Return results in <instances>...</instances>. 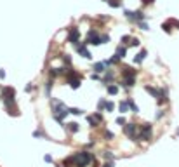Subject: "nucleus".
I'll list each match as a JSON object with an SVG mask.
<instances>
[{
	"label": "nucleus",
	"mask_w": 179,
	"mask_h": 167,
	"mask_svg": "<svg viewBox=\"0 0 179 167\" xmlns=\"http://www.w3.org/2000/svg\"><path fill=\"white\" fill-rule=\"evenodd\" d=\"M68 162H73L77 167H84V166H87V164L92 162V155H91L89 152H80V153L73 155V157H70Z\"/></svg>",
	"instance_id": "1"
},
{
	"label": "nucleus",
	"mask_w": 179,
	"mask_h": 167,
	"mask_svg": "<svg viewBox=\"0 0 179 167\" xmlns=\"http://www.w3.org/2000/svg\"><path fill=\"white\" fill-rule=\"evenodd\" d=\"M141 138H143V139H150V138H151V125H150V124H144V125L141 127Z\"/></svg>",
	"instance_id": "2"
},
{
	"label": "nucleus",
	"mask_w": 179,
	"mask_h": 167,
	"mask_svg": "<svg viewBox=\"0 0 179 167\" xmlns=\"http://www.w3.org/2000/svg\"><path fill=\"white\" fill-rule=\"evenodd\" d=\"M134 70H129V71H125V85H134Z\"/></svg>",
	"instance_id": "3"
},
{
	"label": "nucleus",
	"mask_w": 179,
	"mask_h": 167,
	"mask_svg": "<svg viewBox=\"0 0 179 167\" xmlns=\"http://www.w3.org/2000/svg\"><path fill=\"white\" fill-rule=\"evenodd\" d=\"M125 134L131 138H136V125L134 124H127L125 125Z\"/></svg>",
	"instance_id": "4"
},
{
	"label": "nucleus",
	"mask_w": 179,
	"mask_h": 167,
	"mask_svg": "<svg viewBox=\"0 0 179 167\" xmlns=\"http://www.w3.org/2000/svg\"><path fill=\"white\" fill-rule=\"evenodd\" d=\"M87 42H91V44H99L101 42V38L97 37V33L96 31H89V40Z\"/></svg>",
	"instance_id": "5"
},
{
	"label": "nucleus",
	"mask_w": 179,
	"mask_h": 167,
	"mask_svg": "<svg viewBox=\"0 0 179 167\" xmlns=\"http://www.w3.org/2000/svg\"><path fill=\"white\" fill-rule=\"evenodd\" d=\"M125 16H127L129 19H143V14H139V12H132V10H127Z\"/></svg>",
	"instance_id": "6"
},
{
	"label": "nucleus",
	"mask_w": 179,
	"mask_h": 167,
	"mask_svg": "<svg viewBox=\"0 0 179 167\" xmlns=\"http://www.w3.org/2000/svg\"><path fill=\"white\" fill-rule=\"evenodd\" d=\"M77 51H78V52H80V54H82L84 58H87V59L91 58V52H89V51L85 49V45H77Z\"/></svg>",
	"instance_id": "7"
},
{
	"label": "nucleus",
	"mask_w": 179,
	"mask_h": 167,
	"mask_svg": "<svg viewBox=\"0 0 179 167\" xmlns=\"http://www.w3.org/2000/svg\"><path fill=\"white\" fill-rule=\"evenodd\" d=\"M77 40H78V30L75 28V30H71V33H70V42H71V44H77Z\"/></svg>",
	"instance_id": "8"
},
{
	"label": "nucleus",
	"mask_w": 179,
	"mask_h": 167,
	"mask_svg": "<svg viewBox=\"0 0 179 167\" xmlns=\"http://www.w3.org/2000/svg\"><path fill=\"white\" fill-rule=\"evenodd\" d=\"M94 70H96L97 73H103V71H104V64H103V63H97V64H94Z\"/></svg>",
	"instance_id": "9"
},
{
	"label": "nucleus",
	"mask_w": 179,
	"mask_h": 167,
	"mask_svg": "<svg viewBox=\"0 0 179 167\" xmlns=\"http://www.w3.org/2000/svg\"><path fill=\"white\" fill-rule=\"evenodd\" d=\"M129 105H131L129 101H124V103H120V112H122V113H125V112H127V106H129Z\"/></svg>",
	"instance_id": "10"
},
{
	"label": "nucleus",
	"mask_w": 179,
	"mask_h": 167,
	"mask_svg": "<svg viewBox=\"0 0 179 167\" xmlns=\"http://www.w3.org/2000/svg\"><path fill=\"white\" fill-rule=\"evenodd\" d=\"M144 58H146V51H143V52H141V54H139V56L136 58V63H139V61H143Z\"/></svg>",
	"instance_id": "11"
},
{
	"label": "nucleus",
	"mask_w": 179,
	"mask_h": 167,
	"mask_svg": "<svg viewBox=\"0 0 179 167\" xmlns=\"http://www.w3.org/2000/svg\"><path fill=\"white\" fill-rule=\"evenodd\" d=\"M108 92H110V94H117V92H118V89H117L115 85H110V87H108Z\"/></svg>",
	"instance_id": "12"
},
{
	"label": "nucleus",
	"mask_w": 179,
	"mask_h": 167,
	"mask_svg": "<svg viewBox=\"0 0 179 167\" xmlns=\"http://www.w3.org/2000/svg\"><path fill=\"white\" fill-rule=\"evenodd\" d=\"M70 85H71L73 89H77V87L80 85V82H78V80H71V82H70Z\"/></svg>",
	"instance_id": "13"
},
{
	"label": "nucleus",
	"mask_w": 179,
	"mask_h": 167,
	"mask_svg": "<svg viewBox=\"0 0 179 167\" xmlns=\"http://www.w3.org/2000/svg\"><path fill=\"white\" fill-rule=\"evenodd\" d=\"M70 131H73V132H77V131H78V127H77V124H70Z\"/></svg>",
	"instance_id": "14"
},
{
	"label": "nucleus",
	"mask_w": 179,
	"mask_h": 167,
	"mask_svg": "<svg viewBox=\"0 0 179 167\" xmlns=\"http://www.w3.org/2000/svg\"><path fill=\"white\" fill-rule=\"evenodd\" d=\"M110 5H111V7H118V5H120V2H110Z\"/></svg>",
	"instance_id": "15"
},
{
	"label": "nucleus",
	"mask_w": 179,
	"mask_h": 167,
	"mask_svg": "<svg viewBox=\"0 0 179 167\" xmlns=\"http://www.w3.org/2000/svg\"><path fill=\"white\" fill-rule=\"evenodd\" d=\"M118 54H125V49H124V47H118Z\"/></svg>",
	"instance_id": "16"
},
{
	"label": "nucleus",
	"mask_w": 179,
	"mask_h": 167,
	"mask_svg": "<svg viewBox=\"0 0 179 167\" xmlns=\"http://www.w3.org/2000/svg\"><path fill=\"white\" fill-rule=\"evenodd\" d=\"M106 108H108V110H113V103H106Z\"/></svg>",
	"instance_id": "17"
},
{
	"label": "nucleus",
	"mask_w": 179,
	"mask_h": 167,
	"mask_svg": "<svg viewBox=\"0 0 179 167\" xmlns=\"http://www.w3.org/2000/svg\"><path fill=\"white\" fill-rule=\"evenodd\" d=\"M117 122H118V124H124V122H125V118H124V117H120V118H117Z\"/></svg>",
	"instance_id": "18"
},
{
	"label": "nucleus",
	"mask_w": 179,
	"mask_h": 167,
	"mask_svg": "<svg viewBox=\"0 0 179 167\" xmlns=\"http://www.w3.org/2000/svg\"><path fill=\"white\" fill-rule=\"evenodd\" d=\"M104 167H111V164H106V166H104Z\"/></svg>",
	"instance_id": "19"
}]
</instances>
